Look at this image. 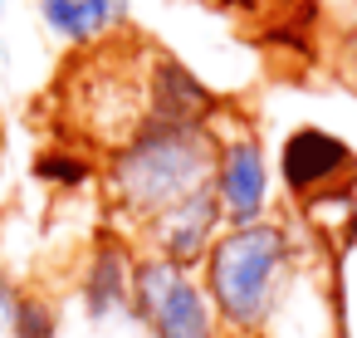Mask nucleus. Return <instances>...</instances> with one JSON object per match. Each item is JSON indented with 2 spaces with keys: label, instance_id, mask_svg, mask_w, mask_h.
<instances>
[{
  "label": "nucleus",
  "instance_id": "nucleus-1",
  "mask_svg": "<svg viewBox=\"0 0 357 338\" xmlns=\"http://www.w3.org/2000/svg\"><path fill=\"white\" fill-rule=\"evenodd\" d=\"M215 152H220V142L211 138V128L142 123L123 147L108 152L103 186H108L113 211L132 226H147L167 206H176L191 191L215 182Z\"/></svg>",
  "mask_w": 357,
  "mask_h": 338
},
{
  "label": "nucleus",
  "instance_id": "nucleus-2",
  "mask_svg": "<svg viewBox=\"0 0 357 338\" xmlns=\"http://www.w3.org/2000/svg\"><path fill=\"white\" fill-rule=\"evenodd\" d=\"M289 260H294V245H289L284 226H274V221L220 230V240L201 260L206 265L201 284H206L215 318L235 333H259L279 304Z\"/></svg>",
  "mask_w": 357,
  "mask_h": 338
},
{
  "label": "nucleus",
  "instance_id": "nucleus-3",
  "mask_svg": "<svg viewBox=\"0 0 357 338\" xmlns=\"http://www.w3.org/2000/svg\"><path fill=\"white\" fill-rule=\"evenodd\" d=\"M132 314L152 338H220V318L206 299V284L157 255H142L132 265Z\"/></svg>",
  "mask_w": 357,
  "mask_h": 338
},
{
  "label": "nucleus",
  "instance_id": "nucleus-4",
  "mask_svg": "<svg viewBox=\"0 0 357 338\" xmlns=\"http://www.w3.org/2000/svg\"><path fill=\"white\" fill-rule=\"evenodd\" d=\"M220 226H225V211H220V196H215V182L191 191L186 201L167 206L162 216H152L142 230H147V245L157 260H172L181 270L201 265L211 255V245L220 240Z\"/></svg>",
  "mask_w": 357,
  "mask_h": 338
},
{
  "label": "nucleus",
  "instance_id": "nucleus-5",
  "mask_svg": "<svg viewBox=\"0 0 357 338\" xmlns=\"http://www.w3.org/2000/svg\"><path fill=\"white\" fill-rule=\"evenodd\" d=\"M357 177V162L347 152V142H337L333 133L318 128H298L284 142V182L298 201H318L333 196L337 186H347Z\"/></svg>",
  "mask_w": 357,
  "mask_h": 338
},
{
  "label": "nucleus",
  "instance_id": "nucleus-6",
  "mask_svg": "<svg viewBox=\"0 0 357 338\" xmlns=\"http://www.w3.org/2000/svg\"><path fill=\"white\" fill-rule=\"evenodd\" d=\"M215 196L225 211V226H255L269 206V172L255 138H235L215 152Z\"/></svg>",
  "mask_w": 357,
  "mask_h": 338
},
{
  "label": "nucleus",
  "instance_id": "nucleus-7",
  "mask_svg": "<svg viewBox=\"0 0 357 338\" xmlns=\"http://www.w3.org/2000/svg\"><path fill=\"white\" fill-rule=\"evenodd\" d=\"M211 113H215L211 89L186 64H176L167 54H152V64H147V123H162V128H211Z\"/></svg>",
  "mask_w": 357,
  "mask_h": 338
},
{
  "label": "nucleus",
  "instance_id": "nucleus-8",
  "mask_svg": "<svg viewBox=\"0 0 357 338\" xmlns=\"http://www.w3.org/2000/svg\"><path fill=\"white\" fill-rule=\"evenodd\" d=\"M132 250L118 240V235H103L84 265V279H79V299H84V314L93 323H108L118 314H132Z\"/></svg>",
  "mask_w": 357,
  "mask_h": 338
},
{
  "label": "nucleus",
  "instance_id": "nucleus-9",
  "mask_svg": "<svg viewBox=\"0 0 357 338\" xmlns=\"http://www.w3.org/2000/svg\"><path fill=\"white\" fill-rule=\"evenodd\" d=\"M40 15L54 35H64L74 45H89V40L108 35L128 15V6L123 0H40Z\"/></svg>",
  "mask_w": 357,
  "mask_h": 338
},
{
  "label": "nucleus",
  "instance_id": "nucleus-10",
  "mask_svg": "<svg viewBox=\"0 0 357 338\" xmlns=\"http://www.w3.org/2000/svg\"><path fill=\"white\" fill-rule=\"evenodd\" d=\"M35 177L40 182H54V186H84L89 177H93V162L84 157V152H69V147H54V152H45L40 162H35Z\"/></svg>",
  "mask_w": 357,
  "mask_h": 338
},
{
  "label": "nucleus",
  "instance_id": "nucleus-11",
  "mask_svg": "<svg viewBox=\"0 0 357 338\" xmlns=\"http://www.w3.org/2000/svg\"><path fill=\"white\" fill-rule=\"evenodd\" d=\"M59 323H54V309L35 294H20L15 304V318H10V338H54Z\"/></svg>",
  "mask_w": 357,
  "mask_h": 338
},
{
  "label": "nucleus",
  "instance_id": "nucleus-12",
  "mask_svg": "<svg viewBox=\"0 0 357 338\" xmlns=\"http://www.w3.org/2000/svg\"><path fill=\"white\" fill-rule=\"evenodd\" d=\"M15 304H20V289L6 279V270H0V309H6V314H15Z\"/></svg>",
  "mask_w": 357,
  "mask_h": 338
},
{
  "label": "nucleus",
  "instance_id": "nucleus-13",
  "mask_svg": "<svg viewBox=\"0 0 357 338\" xmlns=\"http://www.w3.org/2000/svg\"><path fill=\"white\" fill-rule=\"evenodd\" d=\"M0 6H6V0H0Z\"/></svg>",
  "mask_w": 357,
  "mask_h": 338
}]
</instances>
